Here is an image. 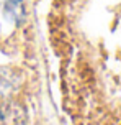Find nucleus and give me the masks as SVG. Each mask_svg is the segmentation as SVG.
Here are the masks:
<instances>
[{
  "mask_svg": "<svg viewBox=\"0 0 121 125\" xmlns=\"http://www.w3.org/2000/svg\"><path fill=\"white\" fill-rule=\"evenodd\" d=\"M3 10L7 18L15 21V25H21L23 21H26V8L23 0H7Z\"/></svg>",
  "mask_w": 121,
  "mask_h": 125,
  "instance_id": "nucleus-1",
  "label": "nucleus"
}]
</instances>
